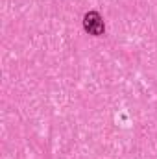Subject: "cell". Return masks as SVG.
<instances>
[{
	"instance_id": "6da1fadb",
	"label": "cell",
	"mask_w": 157,
	"mask_h": 159,
	"mask_svg": "<svg viewBox=\"0 0 157 159\" xmlns=\"http://www.w3.org/2000/svg\"><path fill=\"white\" fill-rule=\"evenodd\" d=\"M83 28H85V32H89L91 35H96V37L102 35L104 30H105L102 17H100V13H96V11H89V13L83 17Z\"/></svg>"
}]
</instances>
